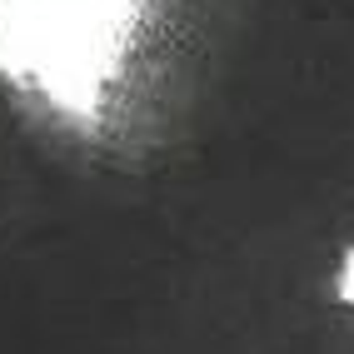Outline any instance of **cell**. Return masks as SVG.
Returning a JSON list of instances; mask_svg holds the SVG:
<instances>
[{"instance_id": "obj_1", "label": "cell", "mask_w": 354, "mask_h": 354, "mask_svg": "<svg viewBox=\"0 0 354 354\" xmlns=\"http://www.w3.org/2000/svg\"><path fill=\"white\" fill-rule=\"evenodd\" d=\"M140 30V0H0V75L90 120Z\"/></svg>"}, {"instance_id": "obj_2", "label": "cell", "mask_w": 354, "mask_h": 354, "mask_svg": "<svg viewBox=\"0 0 354 354\" xmlns=\"http://www.w3.org/2000/svg\"><path fill=\"white\" fill-rule=\"evenodd\" d=\"M339 295L354 304V254H349V265H344V279H339Z\"/></svg>"}]
</instances>
